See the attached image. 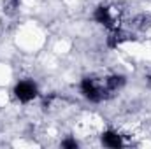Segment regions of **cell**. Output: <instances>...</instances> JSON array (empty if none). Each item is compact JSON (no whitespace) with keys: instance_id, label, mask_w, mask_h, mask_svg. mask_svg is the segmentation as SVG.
<instances>
[{"instance_id":"cell-3","label":"cell","mask_w":151,"mask_h":149,"mask_svg":"<svg viewBox=\"0 0 151 149\" xmlns=\"http://www.w3.org/2000/svg\"><path fill=\"white\" fill-rule=\"evenodd\" d=\"M60 146L62 148H69V149H76L79 146V142H77V139H76V135H69V137H65L63 140H60Z\"/></svg>"},{"instance_id":"cell-1","label":"cell","mask_w":151,"mask_h":149,"mask_svg":"<svg viewBox=\"0 0 151 149\" xmlns=\"http://www.w3.org/2000/svg\"><path fill=\"white\" fill-rule=\"evenodd\" d=\"M12 95L21 104H30L32 100H35L39 97V86L34 79H21L14 84Z\"/></svg>"},{"instance_id":"cell-2","label":"cell","mask_w":151,"mask_h":149,"mask_svg":"<svg viewBox=\"0 0 151 149\" xmlns=\"http://www.w3.org/2000/svg\"><path fill=\"white\" fill-rule=\"evenodd\" d=\"M100 144L104 148H111V149L128 146L127 137L123 135V132L121 130H116V128H107V130H104L100 133Z\"/></svg>"}]
</instances>
